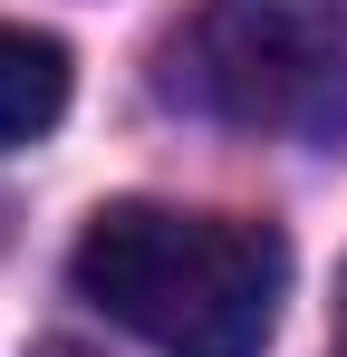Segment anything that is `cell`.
I'll return each instance as SVG.
<instances>
[{
  "label": "cell",
  "mask_w": 347,
  "mask_h": 357,
  "mask_svg": "<svg viewBox=\"0 0 347 357\" xmlns=\"http://www.w3.org/2000/svg\"><path fill=\"white\" fill-rule=\"evenodd\" d=\"M68 280L164 357H261L289 299V241L241 213L107 203L68 251Z\"/></svg>",
  "instance_id": "1"
},
{
  "label": "cell",
  "mask_w": 347,
  "mask_h": 357,
  "mask_svg": "<svg viewBox=\"0 0 347 357\" xmlns=\"http://www.w3.org/2000/svg\"><path fill=\"white\" fill-rule=\"evenodd\" d=\"M174 87L261 135H347V0H203Z\"/></svg>",
  "instance_id": "2"
},
{
  "label": "cell",
  "mask_w": 347,
  "mask_h": 357,
  "mask_svg": "<svg viewBox=\"0 0 347 357\" xmlns=\"http://www.w3.org/2000/svg\"><path fill=\"white\" fill-rule=\"evenodd\" d=\"M58 116H68V49L49 29L0 20V155L10 145H39Z\"/></svg>",
  "instance_id": "3"
},
{
  "label": "cell",
  "mask_w": 347,
  "mask_h": 357,
  "mask_svg": "<svg viewBox=\"0 0 347 357\" xmlns=\"http://www.w3.org/2000/svg\"><path fill=\"white\" fill-rule=\"evenodd\" d=\"M39 357H97V348H77V338H49V348H39Z\"/></svg>",
  "instance_id": "4"
}]
</instances>
